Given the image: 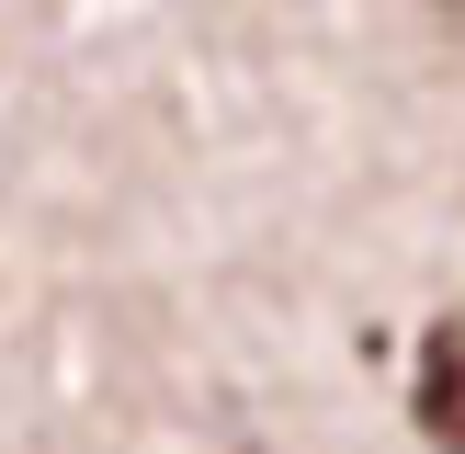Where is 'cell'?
I'll return each instance as SVG.
<instances>
[{
	"instance_id": "1",
	"label": "cell",
	"mask_w": 465,
	"mask_h": 454,
	"mask_svg": "<svg viewBox=\"0 0 465 454\" xmlns=\"http://www.w3.org/2000/svg\"><path fill=\"white\" fill-rule=\"evenodd\" d=\"M409 420H420L431 454H465V318H431V330H420V386H409Z\"/></svg>"
}]
</instances>
